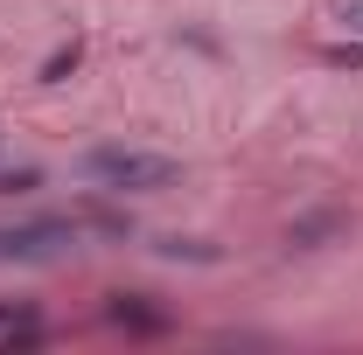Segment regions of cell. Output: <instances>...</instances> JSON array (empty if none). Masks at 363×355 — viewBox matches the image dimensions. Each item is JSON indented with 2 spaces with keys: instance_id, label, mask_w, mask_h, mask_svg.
Wrapping results in <instances>:
<instances>
[{
  "instance_id": "obj_1",
  "label": "cell",
  "mask_w": 363,
  "mask_h": 355,
  "mask_svg": "<svg viewBox=\"0 0 363 355\" xmlns=\"http://www.w3.org/2000/svg\"><path fill=\"white\" fill-rule=\"evenodd\" d=\"M77 175L91 188H105V195H154V188L182 181V161L140 153V146H91V153H77Z\"/></svg>"
},
{
  "instance_id": "obj_2",
  "label": "cell",
  "mask_w": 363,
  "mask_h": 355,
  "mask_svg": "<svg viewBox=\"0 0 363 355\" xmlns=\"http://www.w3.org/2000/svg\"><path fill=\"white\" fill-rule=\"evenodd\" d=\"M77 251V216H28V223H0V265H49Z\"/></svg>"
},
{
  "instance_id": "obj_3",
  "label": "cell",
  "mask_w": 363,
  "mask_h": 355,
  "mask_svg": "<svg viewBox=\"0 0 363 355\" xmlns=\"http://www.w3.org/2000/svg\"><path fill=\"white\" fill-rule=\"evenodd\" d=\"M105 320H112L119 334H133V342H154V334L175 327V313L154 307V293H112V300H105Z\"/></svg>"
},
{
  "instance_id": "obj_4",
  "label": "cell",
  "mask_w": 363,
  "mask_h": 355,
  "mask_svg": "<svg viewBox=\"0 0 363 355\" xmlns=\"http://www.w3.org/2000/svg\"><path fill=\"white\" fill-rule=\"evenodd\" d=\"M328 237H342V209H308L286 223V251H321Z\"/></svg>"
},
{
  "instance_id": "obj_5",
  "label": "cell",
  "mask_w": 363,
  "mask_h": 355,
  "mask_svg": "<svg viewBox=\"0 0 363 355\" xmlns=\"http://www.w3.org/2000/svg\"><path fill=\"white\" fill-rule=\"evenodd\" d=\"M154 258H168V265H217L224 251H217V244H203V237H182V230H168V237H154Z\"/></svg>"
},
{
  "instance_id": "obj_6",
  "label": "cell",
  "mask_w": 363,
  "mask_h": 355,
  "mask_svg": "<svg viewBox=\"0 0 363 355\" xmlns=\"http://www.w3.org/2000/svg\"><path fill=\"white\" fill-rule=\"evenodd\" d=\"M77 63H84V35H70V42H56V49H49V56H43V70H35V84H63Z\"/></svg>"
},
{
  "instance_id": "obj_7",
  "label": "cell",
  "mask_w": 363,
  "mask_h": 355,
  "mask_svg": "<svg viewBox=\"0 0 363 355\" xmlns=\"http://www.w3.org/2000/svg\"><path fill=\"white\" fill-rule=\"evenodd\" d=\"M21 342H43V320L28 307H0V349H21Z\"/></svg>"
},
{
  "instance_id": "obj_8",
  "label": "cell",
  "mask_w": 363,
  "mask_h": 355,
  "mask_svg": "<svg viewBox=\"0 0 363 355\" xmlns=\"http://www.w3.org/2000/svg\"><path fill=\"white\" fill-rule=\"evenodd\" d=\"M77 223H91L98 237H133V216L112 209V202H84V216H77Z\"/></svg>"
},
{
  "instance_id": "obj_9",
  "label": "cell",
  "mask_w": 363,
  "mask_h": 355,
  "mask_svg": "<svg viewBox=\"0 0 363 355\" xmlns=\"http://www.w3.org/2000/svg\"><path fill=\"white\" fill-rule=\"evenodd\" d=\"M43 188V168H0V195H35Z\"/></svg>"
},
{
  "instance_id": "obj_10",
  "label": "cell",
  "mask_w": 363,
  "mask_h": 355,
  "mask_svg": "<svg viewBox=\"0 0 363 355\" xmlns=\"http://www.w3.org/2000/svg\"><path fill=\"white\" fill-rule=\"evenodd\" d=\"M321 63H328V70H363V42H335Z\"/></svg>"
},
{
  "instance_id": "obj_11",
  "label": "cell",
  "mask_w": 363,
  "mask_h": 355,
  "mask_svg": "<svg viewBox=\"0 0 363 355\" xmlns=\"http://www.w3.org/2000/svg\"><path fill=\"white\" fill-rule=\"evenodd\" d=\"M335 21H342L350 35H363V0H335Z\"/></svg>"
}]
</instances>
